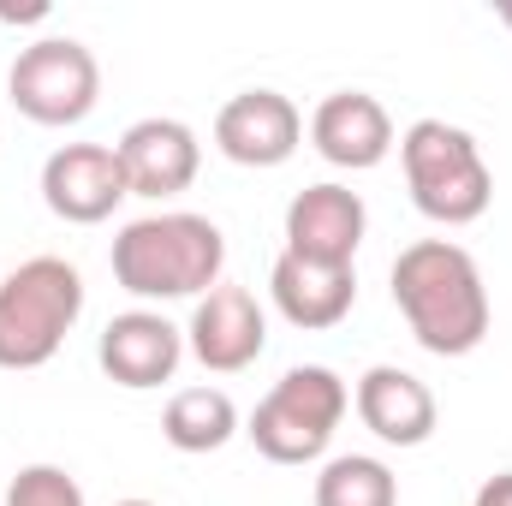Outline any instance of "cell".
I'll return each mask as SVG.
<instances>
[{"label": "cell", "instance_id": "cell-1", "mask_svg": "<svg viewBox=\"0 0 512 506\" xmlns=\"http://www.w3.org/2000/svg\"><path fill=\"white\" fill-rule=\"evenodd\" d=\"M393 304L411 340L435 358H471L489 340V286L477 256L453 239H417L393 256Z\"/></svg>", "mask_w": 512, "mask_h": 506}, {"label": "cell", "instance_id": "cell-2", "mask_svg": "<svg viewBox=\"0 0 512 506\" xmlns=\"http://www.w3.org/2000/svg\"><path fill=\"white\" fill-rule=\"evenodd\" d=\"M114 280L143 304H173V298H203L221 286L227 268V233L209 215L191 209H161V215H137L114 233L108 251Z\"/></svg>", "mask_w": 512, "mask_h": 506}, {"label": "cell", "instance_id": "cell-3", "mask_svg": "<svg viewBox=\"0 0 512 506\" xmlns=\"http://www.w3.org/2000/svg\"><path fill=\"white\" fill-rule=\"evenodd\" d=\"M399 167H405V191H411L417 215L435 227H471L495 203V173L465 126H447V120L405 126Z\"/></svg>", "mask_w": 512, "mask_h": 506}, {"label": "cell", "instance_id": "cell-4", "mask_svg": "<svg viewBox=\"0 0 512 506\" xmlns=\"http://www.w3.org/2000/svg\"><path fill=\"white\" fill-rule=\"evenodd\" d=\"M84 316V274L66 256H30L0 280V370H42Z\"/></svg>", "mask_w": 512, "mask_h": 506}, {"label": "cell", "instance_id": "cell-5", "mask_svg": "<svg viewBox=\"0 0 512 506\" xmlns=\"http://www.w3.org/2000/svg\"><path fill=\"white\" fill-rule=\"evenodd\" d=\"M346 411H352V387L328 364H292L256 399L245 435L268 465H316Z\"/></svg>", "mask_w": 512, "mask_h": 506}, {"label": "cell", "instance_id": "cell-6", "mask_svg": "<svg viewBox=\"0 0 512 506\" xmlns=\"http://www.w3.org/2000/svg\"><path fill=\"white\" fill-rule=\"evenodd\" d=\"M6 96L30 126H84L102 102V66L78 36H36L6 72Z\"/></svg>", "mask_w": 512, "mask_h": 506}, {"label": "cell", "instance_id": "cell-7", "mask_svg": "<svg viewBox=\"0 0 512 506\" xmlns=\"http://www.w3.org/2000/svg\"><path fill=\"white\" fill-rule=\"evenodd\" d=\"M131 197L114 143H60L42 161V203L66 227H102Z\"/></svg>", "mask_w": 512, "mask_h": 506}, {"label": "cell", "instance_id": "cell-8", "mask_svg": "<svg viewBox=\"0 0 512 506\" xmlns=\"http://www.w3.org/2000/svg\"><path fill=\"white\" fill-rule=\"evenodd\" d=\"M268 346V316L256 304L251 286H215L197 298L191 322H185V352L209 370V376H239L251 370Z\"/></svg>", "mask_w": 512, "mask_h": 506}, {"label": "cell", "instance_id": "cell-9", "mask_svg": "<svg viewBox=\"0 0 512 506\" xmlns=\"http://www.w3.org/2000/svg\"><path fill=\"white\" fill-rule=\"evenodd\" d=\"M364 233H370V209L352 185L322 179L286 203V256H304L322 268H352Z\"/></svg>", "mask_w": 512, "mask_h": 506}, {"label": "cell", "instance_id": "cell-10", "mask_svg": "<svg viewBox=\"0 0 512 506\" xmlns=\"http://www.w3.org/2000/svg\"><path fill=\"white\" fill-rule=\"evenodd\" d=\"M120 167H126L131 197H149V203H167L179 191H191L197 167H203V143L197 131L173 114H149L137 126L120 131Z\"/></svg>", "mask_w": 512, "mask_h": 506}, {"label": "cell", "instance_id": "cell-11", "mask_svg": "<svg viewBox=\"0 0 512 506\" xmlns=\"http://www.w3.org/2000/svg\"><path fill=\"white\" fill-rule=\"evenodd\" d=\"M304 143V114L280 90H239L215 114V149L233 167H286Z\"/></svg>", "mask_w": 512, "mask_h": 506}, {"label": "cell", "instance_id": "cell-12", "mask_svg": "<svg viewBox=\"0 0 512 506\" xmlns=\"http://www.w3.org/2000/svg\"><path fill=\"white\" fill-rule=\"evenodd\" d=\"M96 364L108 370V381H120L131 393H149V387L179 376V364H185V328H173L161 310H126V316H114L102 328Z\"/></svg>", "mask_w": 512, "mask_h": 506}, {"label": "cell", "instance_id": "cell-13", "mask_svg": "<svg viewBox=\"0 0 512 506\" xmlns=\"http://www.w3.org/2000/svg\"><path fill=\"white\" fill-rule=\"evenodd\" d=\"M310 143L328 167H346V173H370L393 155V120L370 90H334L316 102L310 114Z\"/></svg>", "mask_w": 512, "mask_h": 506}, {"label": "cell", "instance_id": "cell-14", "mask_svg": "<svg viewBox=\"0 0 512 506\" xmlns=\"http://www.w3.org/2000/svg\"><path fill=\"white\" fill-rule=\"evenodd\" d=\"M352 405L364 417V429L382 441V447H423L441 423V405L429 393V381H417L399 364H376L364 370L352 387Z\"/></svg>", "mask_w": 512, "mask_h": 506}, {"label": "cell", "instance_id": "cell-15", "mask_svg": "<svg viewBox=\"0 0 512 506\" xmlns=\"http://www.w3.org/2000/svg\"><path fill=\"white\" fill-rule=\"evenodd\" d=\"M268 298L274 310L304 328V334H322V328H340L358 304V268H322V262H304V256H274L268 268Z\"/></svg>", "mask_w": 512, "mask_h": 506}, {"label": "cell", "instance_id": "cell-16", "mask_svg": "<svg viewBox=\"0 0 512 506\" xmlns=\"http://www.w3.org/2000/svg\"><path fill=\"white\" fill-rule=\"evenodd\" d=\"M239 435V405L227 387H179L161 411V441L173 453H221Z\"/></svg>", "mask_w": 512, "mask_h": 506}, {"label": "cell", "instance_id": "cell-17", "mask_svg": "<svg viewBox=\"0 0 512 506\" xmlns=\"http://www.w3.org/2000/svg\"><path fill=\"white\" fill-rule=\"evenodd\" d=\"M316 506H399V477L376 453H340L316 471Z\"/></svg>", "mask_w": 512, "mask_h": 506}, {"label": "cell", "instance_id": "cell-18", "mask_svg": "<svg viewBox=\"0 0 512 506\" xmlns=\"http://www.w3.org/2000/svg\"><path fill=\"white\" fill-rule=\"evenodd\" d=\"M0 506H84V489L66 465H24Z\"/></svg>", "mask_w": 512, "mask_h": 506}, {"label": "cell", "instance_id": "cell-19", "mask_svg": "<svg viewBox=\"0 0 512 506\" xmlns=\"http://www.w3.org/2000/svg\"><path fill=\"white\" fill-rule=\"evenodd\" d=\"M471 506H512V471L483 477V483H477V495H471Z\"/></svg>", "mask_w": 512, "mask_h": 506}, {"label": "cell", "instance_id": "cell-20", "mask_svg": "<svg viewBox=\"0 0 512 506\" xmlns=\"http://www.w3.org/2000/svg\"><path fill=\"white\" fill-rule=\"evenodd\" d=\"M0 18H6V24H42L48 6H42V0H30V6H0Z\"/></svg>", "mask_w": 512, "mask_h": 506}, {"label": "cell", "instance_id": "cell-21", "mask_svg": "<svg viewBox=\"0 0 512 506\" xmlns=\"http://www.w3.org/2000/svg\"><path fill=\"white\" fill-rule=\"evenodd\" d=\"M495 18H501V24L512 30V0H501V6H495Z\"/></svg>", "mask_w": 512, "mask_h": 506}, {"label": "cell", "instance_id": "cell-22", "mask_svg": "<svg viewBox=\"0 0 512 506\" xmlns=\"http://www.w3.org/2000/svg\"><path fill=\"white\" fill-rule=\"evenodd\" d=\"M120 506H155V501H120Z\"/></svg>", "mask_w": 512, "mask_h": 506}]
</instances>
